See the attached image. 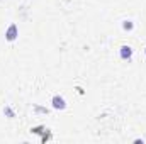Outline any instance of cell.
<instances>
[{
	"instance_id": "cell-3",
	"label": "cell",
	"mask_w": 146,
	"mask_h": 144,
	"mask_svg": "<svg viewBox=\"0 0 146 144\" xmlns=\"http://www.w3.org/2000/svg\"><path fill=\"white\" fill-rule=\"evenodd\" d=\"M53 107L54 108H65L66 107L65 98H63V97H54V98H53Z\"/></svg>"
},
{
	"instance_id": "cell-1",
	"label": "cell",
	"mask_w": 146,
	"mask_h": 144,
	"mask_svg": "<svg viewBox=\"0 0 146 144\" xmlns=\"http://www.w3.org/2000/svg\"><path fill=\"white\" fill-rule=\"evenodd\" d=\"M5 37H7V41H14V39L17 37V26H15V24H12V26L9 27V31H7Z\"/></svg>"
},
{
	"instance_id": "cell-4",
	"label": "cell",
	"mask_w": 146,
	"mask_h": 144,
	"mask_svg": "<svg viewBox=\"0 0 146 144\" xmlns=\"http://www.w3.org/2000/svg\"><path fill=\"white\" fill-rule=\"evenodd\" d=\"M124 29H127V31H131V29H133V24H131L129 20H126V22H124Z\"/></svg>"
},
{
	"instance_id": "cell-2",
	"label": "cell",
	"mask_w": 146,
	"mask_h": 144,
	"mask_svg": "<svg viewBox=\"0 0 146 144\" xmlns=\"http://www.w3.org/2000/svg\"><path fill=\"white\" fill-rule=\"evenodd\" d=\"M131 54H133V49H131L129 46H122V48H121V58H122V59H129Z\"/></svg>"
}]
</instances>
